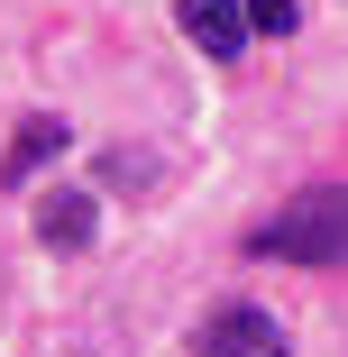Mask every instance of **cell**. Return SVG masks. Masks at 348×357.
<instances>
[{
    "instance_id": "277c9868",
    "label": "cell",
    "mask_w": 348,
    "mask_h": 357,
    "mask_svg": "<svg viewBox=\"0 0 348 357\" xmlns=\"http://www.w3.org/2000/svg\"><path fill=\"white\" fill-rule=\"evenodd\" d=\"M92 229H101V202H92L83 183H55V192L37 202V238H46L55 257H83V248H92Z\"/></svg>"
},
{
    "instance_id": "3957f363",
    "label": "cell",
    "mask_w": 348,
    "mask_h": 357,
    "mask_svg": "<svg viewBox=\"0 0 348 357\" xmlns=\"http://www.w3.org/2000/svg\"><path fill=\"white\" fill-rule=\"evenodd\" d=\"M174 19H183V37L211 55V64H239L248 55V0H174Z\"/></svg>"
},
{
    "instance_id": "5b68a950",
    "label": "cell",
    "mask_w": 348,
    "mask_h": 357,
    "mask_svg": "<svg viewBox=\"0 0 348 357\" xmlns=\"http://www.w3.org/2000/svg\"><path fill=\"white\" fill-rule=\"evenodd\" d=\"M64 137H74V128H64L55 110H28V119H19V137H10V156H0V192H19L46 156H64Z\"/></svg>"
},
{
    "instance_id": "7a4b0ae2",
    "label": "cell",
    "mask_w": 348,
    "mask_h": 357,
    "mask_svg": "<svg viewBox=\"0 0 348 357\" xmlns=\"http://www.w3.org/2000/svg\"><path fill=\"white\" fill-rule=\"evenodd\" d=\"M192 357H294V339H285V321L257 312V303H220L211 321L192 330Z\"/></svg>"
},
{
    "instance_id": "6da1fadb",
    "label": "cell",
    "mask_w": 348,
    "mask_h": 357,
    "mask_svg": "<svg viewBox=\"0 0 348 357\" xmlns=\"http://www.w3.org/2000/svg\"><path fill=\"white\" fill-rule=\"evenodd\" d=\"M257 257H285V266H348V183H312L275 211L266 229H248Z\"/></svg>"
},
{
    "instance_id": "8992f818",
    "label": "cell",
    "mask_w": 348,
    "mask_h": 357,
    "mask_svg": "<svg viewBox=\"0 0 348 357\" xmlns=\"http://www.w3.org/2000/svg\"><path fill=\"white\" fill-rule=\"evenodd\" d=\"M294 19H303L294 0H248V28L257 37H294Z\"/></svg>"
}]
</instances>
